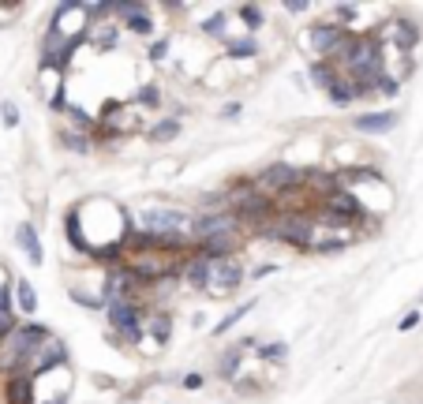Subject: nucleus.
Returning <instances> with one entry per match:
<instances>
[{"label": "nucleus", "mask_w": 423, "mask_h": 404, "mask_svg": "<svg viewBox=\"0 0 423 404\" xmlns=\"http://www.w3.org/2000/svg\"><path fill=\"white\" fill-rule=\"evenodd\" d=\"M0 120H4V127H19V109H15V102H4V105H0Z\"/></svg>", "instance_id": "7c9ffc66"}, {"label": "nucleus", "mask_w": 423, "mask_h": 404, "mask_svg": "<svg viewBox=\"0 0 423 404\" xmlns=\"http://www.w3.org/2000/svg\"><path fill=\"white\" fill-rule=\"evenodd\" d=\"M258 57V46L255 38H240V41H229V60H251Z\"/></svg>", "instance_id": "4be33fe9"}, {"label": "nucleus", "mask_w": 423, "mask_h": 404, "mask_svg": "<svg viewBox=\"0 0 423 404\" xmlns=\"http://www.w3.org/2000/svg\"><path fill=\"white\" fill-rule=\"evenodd\" d=\"M60 143L68 146V150H75V154H86V150L94 146V139L90 135H79V131H60Z\"/></svg>", "instance_id": "393cba45"}, {"label": "nucleus", "mask_w": 423, "mask_h": 404, "mask_svg": "<svg viewBox=\"0 0 423 404\" xmlns=\"http://www.w3.org/2000/svg\"><path fill=\"white\" fill-rule=\"evenodd\" d=\"M258 183H263L266 191H274V195H285L292 188H303V183H307V172L292 169V165H285V161H277V165H270L263 176H258Z\"/></svg>", "instance_id": "0eeeda50"}, {"label": "nucleus", "mask_w": 423, "mask_h": 404, "mask_svg": "<svg viewBox=\"0 0 423 404\" xmlns=\"http://www.w3.org/2000/svg\"><path fill=\"white\" fill-rule=\"evenodd\" d=\"M165 53H169V41L158 38L154 46H150V60H165Z\"/></svg>", "instance_id": "473e14b6"}, {"label": "nucleus", "mask_w": 423, "mask_h": 404, "mask_svg": "<svg viewBox=\"0 0 423 404\" xmlns=\"http://www.w3.org/2000/svg\"><path fill=\"white\" fill-rule=\"evenodd\" d=\"M75 303H83V307H105V296H86V292H71Z\"/></svg>", "instance_id": "2f4dec72"}, {"label": "nucleus", "mask_w": 423, "mask_h": 404, "mask_svg": "<svg viewBox=\"0 0 423 404\" xmlns=\"http://www.w3.org/2000/svg\"><path fill=\"white\" fill-rule=\"evenodd\" d=\"M176 135H180V120L176 116H165V120H158V124L150 127V139H154V143H172Z\"/></svg>", "instance_id": "f3484780"}, {"label": "nucleus", "mask_w": 423, "mask_h": 404, "mask_svg": "<svg viewBox=\"0 0 423 404\" xmlns=\"http://www.w3.org/2000/svg\"><path fill=\"white\" fill-rule=\"evenodd\" d=\"M109 307V326L116 330V337H124V344H139L143 341V319L132 300H105Z\"/></svg>", "instance_id": "20e7f679"}, {"label": "nucleus", "mask_w": 423, "mask_h": 404, "mask_svg": "<svg viewBox=\"0 0 423 404\" xmlns=\"http://www.w3.org/2000/svg\"><path fill=\"white\" fill-rule=\"evenodd\" d=\"M338 19H341V27L352 23V19H356V8L352 4H338Z\"/></svg>", "instance_id": "f704fd0d"}, {"label": "nucleus", "mask_w": 423, "mask_h": 404, "mask_svg": "<svg viewBox=\"0 0 423 404\" xmlns=\"http://www.w3.org/2000/svg\"><path fill=\"white\" fill-rule=\"evenodd\" d=\"M285 356H289V344L285 341H274V344H263V348H258V359H266V363H281Z\"/></svg>", "instance_id": "bb28decb"}, {"label": "nucleus", "mask_w": 423, "mask_h": 404, "mask_svg": "<svg viewBox=\"0 0 423 404\" xmlns=\"http://www.w3.org/2000/svg\"><path fill=\"white\" fill-rule=\"evenodd\" d=\"M251 307H255V300H247V303H244V307H233V311H229V314H225V319H221L218 326H214V337H221V333H229V330H233V326H236V322H240V319H244V314H247V311H251Z\"/></svg>", "instance_id": "412c9836"}, {"label": "nucleus", "mask_w": 423, "mask_h": 404, "mask_svg": "<svg viewBox=\"0 0 423 404\" xmlns=\"http://www.w3.org/2000/svg\"><path fill=\"white\" fill-rule=\"evenodd\" d=\"M311 79L319 86H330L333 79H338V68H333V60H314L311 64Z\"/></svg>", "instance_id": "5701e85b"}, {"label": "nucleus", "mask_w": 423, "mask_h": 404, "mask_svg": "<svg viewBox=\"0 0 423 404\" xmlns=\"http://www.w3.org/2000/svg\"><path fill=\"white\" fill-rule=\"evenodd\" d=\"M326 94H330V102L333 105H352V90H349V79H333L330 86H326Z\"/></svg>", "instance_id": "b1692460"}, {"label": "nucleus", "mask_w": 423, "mask_h": 404, "mask_svg": "<svg viewBox=\"0 0 423 404\" xmlns=\"http://www.w3.org/2000/svg\"><path fill=\"white\" fill-rule=\"evenodd\" d=\"M240 363H244V348H229V352L221 356V363H218V375L221 378H236Z\"/></svg>", "instance_id": "6ab92c4d"}, {"label": "nucleus", "mask_w": 423, "mask_h": 404, "mask_svg": "<svg viewBox=\"0 0 423 404\" xmlns=\"http://www.w3.org/2000/svg\"><path fill=\"white\" fill-rule=\"evenodd\" d=\"M195 228V239H214V236H236V228H240V217H236L233 210H210L202 217H195L191 221Z\"/></svg>", "instance_id": "423d86ee"}, {"label": "nucleus", "mask_w": 423, "mask_h": 404, "mask_svg": "<svg viewBox=\"0 0 423 404\" xmlns=\"http://www.w3.org/2000/svg\"><path fill=\"white\" fill-rule=\"evenodd\" d=\"M113 8H116V15L124 19V27L132 30V34H143V38L154 34V19L146 15L143 4H135V0H124V4H113Z\"/></svg>", "instance_id": "1a4fd4ad"}, {"label": "nucleus", "mask_w": 423, "mask_h": 404, "mask_svg": "<svg viewBox=\"0 0 423 404\" xmlns=\"http://www.w3.org/2000/svg\"><path fill=\"white\" fill-rule=\"evenodd\" d=\"M240 19L247 23V30H258L263 27V8L258 4H240Z\"/></svg>", "instance_id": "cd10ccee"}, {"label": "nucleus", "mask_w": 423, "mask_h": 404, "mask_svg": "<svg viewBox=\"0 0 423 404\" xmlns=\"http://www.w3.org/2000/svg\"><path fill=\"white\" fill-rule=\"evenodd\" d=\"M4 400L8 404H34V378L30 375H12L4 386Z\"/></svg>", "instance_id": "ddd939ff"}, {"label": "nucleus", "mask_w": 423, "mask_h": 404, "mask_svg": "<svg viewBox=\"0 0 423 404\" xmlns=\"http://www.w3.org/2000/svg\"><path fill=\"white\" fill-rule=\"evenodd\" d=\"M345 38H349V30H345L341 23H319V27H311V34H307L311 49L322 53V60H330L333 53L345 46Z\"/></svg>", "instance_id": "6e6552de"}, {"label": "nucleus", "mask_w": 423, "mask_h": 404, "mask_svg": "<svg viewBox=\"0 0 423 404\" xmlns=\"http://www.w3.org/2000/svg\"><path fill=\"white\" fill-rule=\"evenodd\" d=\"M46 341H49V326L46 322L15 326V330L0 341V370H8V375H30L38 344H46Z\"/></svg>", "instance_id": "f257e3e1"}, {"label": "nucleus", "mask_w": 423, "mask_h": 404, "mask_svg": "<svg viewBox=\"0 0 423 404\" xmlns=\"http://www.w3.org/2000/svg\"><path fill=\"white\" fill-rule=\"evenodd\" d=\"M169 326H172V322H169V314H165V311H158V314H150V322L143 326V333H150L158 344H165V341H169Z\"/></svg>", "instance_id": "a211bd4d"}, {"label": "nucleus", "mask_w": 423, "mask_h": 404, "mask_svg": "<svg viewBox=\"0 0 423 404\" xmlns=\"http://www.w3.org/2000/svg\"><path fill=\"white\" fill-rule=\"evenodd\" d=\"M15 239H19V247L27 251V258L34 262V266H41V258H46V255H41V239H38V228L30 225V221H23V225L15 228Z\"/></svg>", "instance_id": "4468645a"}, {"label": "nucleus", "mask_w": 423, "mask_h": 404, "mask_svg": "<svg viewBox=\"0 0 423 404\" xmlns=\"http://www.w3.org/2000/svg\"><path fill=\"white\" fill-rule=\"evenodd\" d=\"M356 131H363V135H386V131L397 127V113H389V109H382V113H363L352 120Z\"/></svg>", "instance_id": "9b49d317"}, {"label": "nucleus", "mask_w": 423, "mask_h": 404, "mask_svg": "<svg viewBox=\"0 0 423 404\" xmlns=\"http://www.w3.org/2000/svg\"><path fill=\"white\" fill-rule=\"evenodd\" d=\"M225 27H229V19H225V12H214V15L202 23V34H206V38H218V41H225Z\"/></svg>", "instance_id": "a878e982"}, {"label": "nucleus", "mask_w": 423, "mask_h": 404, "mask_svg": "<svg viewBox=\"0 0 423 404\" xmlns=\"http://www.w3.org/2000/svg\"><path fill=\"white\" fill-rule=\"evenodd\" d=\"M139 102H143L146 109H158L161 105V90L154 83H146V86H139Z\"/></svg>", "instance_id": "c85d7f7f"}, {"label": "nucleus", "mask_w": 423, "mask_h": 404, "mask_svg": "<svg viewBox=\"0 0 423 404\" xmlns=\"http://www.w3.org/2000/svg\"><path fill=\"white\" fill-rule=\"evenodd\" d=\"M139 225H143V232H154V236H180L191 221L183 210H172V206H143Z\"/></svg>", "instance_id": "f03ea898"}, {"label": "nucleus", "mask_w": 423, "mask_h": 404, "mask_svg": "<svg viewBox=\"0 0 423 404\" xmlns=\"http://www.w3.org/2000/svg\"><path fill=\"white\" fill-rule=\"evenodd\" d=\"M416 326H419V311H408L405 319H401L397 330H401V333H408V330H416Z\"/></svg>", "instance_id": "72a5a7b5"}, {"label": "nucleus", "mask_w": 423, "mask_h": 404, "mask_svg": "<svg viewBox=\"0 0 423 404\" xmlns=\"http://www.w3.org/2000/svg\"><path fill=\"white\" fill-rule=\"evenodd\" d=\"M46 404H68V393H57L53 400H46Z\"/></svg>", "instance_id": "a19ab883"}, {"label": "nucleus", "mask_w": 423, "mask_h": 404, "mask_svg": "<svg viewBox=\"0 0 423 404\" xmlns=\"http://www.w3.org/2000/svg\"><path fill=\"white\" fill-rule=\"evenodd\" d=\"M240 102H233V105H225V120H236V116H240Z\"/></svg>", "instance_id": "58836bf2"}, {"label": "nucleus", "mask_w": 423, "mask_h": 404, "mask_svg": "<svg viewBox=\"0 0 423 404\" xmlns=\"http://www.w3.org/2000/svg\"><path fill=\"white\" fill-rule=\"evenodd\" d=\"M270 270H277V266H274V262H263V266H258V270H255V274H251V277H266V274H270Z\"/></svg>", "instance_id": "ea45409f"}, {"label": "nucleus", "mask_w": 423, "mask_h": 404, "mask_svg": "<svg viewBox=\"0 0 423 404\" xmlns=\"http://www.w3.org/2000/svg\"><path fill=\"white\" fill-rule=\"evenodd\" d=\"M183 389H202V375H183Z\"/></svg>", "instance_id": "4c0bfd02"}, {"label": "nucleus", "mask_w": 423, "mask_h": 404, "mask_svg": "<svg viewBox=\"0 0 423 404\" xmlns=\"http://www.w3.org/2000/svg\"><path fill=\"white\" fill-rule=\"evenodd\" d=\"M307 0H289V4H285V12H292V15H303V12H307Z\"/></svg>", "instance_id": "c9c22d12"}, {"label": "nucleus", "mask_w": 423, "mask_h": 404, "mask_svg": "<svg viewBox=\"0 0 423 404\" xmlns=\"http://www.w3.org/2000/svg\"><path fill=\"white\" fill-rule=\"evenodd\" d=\"M15 330V319H8V314H0V341H4L8 333Z\"/></svg>", "instance_id": "e433bc0d"}, {"label": "nucleus", "mask_w": 423, "mask_h": 404, "mask_svg": "<svg viewBox=\"0 0 423 404\" xmlns=\"http://www.w3.org/2000/svg\"><path fill=\"white\" fill-rule=\"evenodd\" d=\"M180 277L188 281V285L195 292H206V281H210V258H202V255H188L180 262Z\"/></svg>", "instance_id": "9d476101"}, {"label": "nucleus", "mask_w": 423, "mask_h": 404, "mask_svg": "<svg viewBox=\"0 0 423 404\" xmlns=\"http://www.w3.org/2000/svg\"><path fill=\"white\" fill-rule=\"evenodd\" d=\"M375 90H378V94H386V97H397V90H401V79H397V75H382V79L375 83Z\"/></svg>", "instance_id": "c756f323"}, {"label": "nucleus", "mask_w": 423, "mask_h": 404, "mask_svg": "<svg viewBox=\"0 0 423 404\" xmlns=\"http://www.w3.org/2000/svg\"><path fill=\"white\" fill-rule=\"evenodd\" d=\"M64 228H68V244L75 251H83V255H90L94 244L83 236V225H79V210H68V217H64Z\"/></svg>", "instance_id": "dca6fc26"}, {"label": "nucleus", "mask_w": 423, "mask_h": 404, "mask_svg": "<svg viewBox=\"0 0 423 404\" xmlns=\"http://www.w3.org/2000/svg\"><path fill=\"white\" fill-rule=\"evenodd\" d=\"M389 27V34H394V41L401 49H412L419 41V27L412 23V19H394V23H386Z\"/></svg>", "instance_id": "2eb2a0df"}, {"label": "nucleus", "mask_w": 423, "mask_h": 404, "mask_svg": "<svg viewBox=\"0 0 423 404\" xmlns=\"http://www.w3.org/2000/svg\"><path fill=\"white\" fill-rule=\"evenodd\" d=\"M38 359H34V367H30V378H41L46 370H53V367H60L64 359H68V348H64L60 341H46V352H34Z\"/></svg>", "instance_id": "f8f14e48"}, {"label": "nucleus", "mask_w": 423, "mask_h": 404, "mask_svg": "<svg viewBox=\"0 0 423 404\" xmlns=\"http://www.w3.org/2000/svg\"><path fill=\"white\" fill-rule=\"evenodd\" d=\"M266 232L285 239V244H296V247H311V236H314V225L307 214H277L266 221Z\"/></svg>", "instance_id": "7ed1b4c3"}, {"label": "nucleus", "mask_w": 423, "mask_h": 404, "mask_svg": "<svg viewBox=\"0 0 423 404\" xmlns=\"http://www.w3.org/2000/svg\"><path fill=\"white\" fill-rule=\"evenodd\" d=\"M15 303L23 307L27 314H34V307H38V292H34V285L30 281H19L15 285Z\"/></svg>", "instance_id": "aec40b11"}, {"label": "nucleus", "mask_w": 423, "mask_h": 404, "mask_svg": "<svg viewBox=\"0 0 423 404\" xmlns=\"http://www.w3.org/2000/svg\"><path fill=\"white\" fill-rule=\"evenodd\" d=\"M244 262L240 258H218L210 262V281H206V292H214V296H229L233 288L244 285Z\"/></svg>", "instance_id": "39448f33"}]
</instances>
